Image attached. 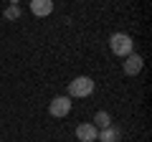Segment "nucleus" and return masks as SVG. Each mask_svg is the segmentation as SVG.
<instances>
[{
  "mask_svg": "<svg viewBox=\"0 0 152 142\" xmlns=\"http://www.w3.org/2000/svg\"><path fill=\"white\" fill-rule=\"evenodd\" d=\"M109 48L114 56H129L132 53V38L127 33H114L109 38Z\"/></svg>",
  "mask_w": 152,
  "mask_h": 142,
  "instance_id": "1",
  "label": "nucleus"
},
{
  "mask_svg": "<svg viewBox=\"0 0 152 142\" xmlns=\"http://www.w3.org/2000/svg\"><path fill=\"white\" fill-rule=\"evenodd\" d=\"M94 91V81L89 76H76L74 81H69V99L71 97H89Z\"/></svg>",
  "mask_w": 152,
  "mask_h": 142,
  "instance_id": "2",
  "label": "nucleus"
},
{
  "mask_svg": "<svg viewBox=\"0 0 152 142\" xmlns=\"http://www.w3.org/2000/svg\"><path fill=\"white\" fill-rule=\"evenodd\" d=\"M48 112H51V117H66V114L71 112V99H69V97H56V99H51Z\"/></svg>",
  "mask_w": 152,
  "mask_h": 142,
  "instance_id": "3",
  "label": "nucleus"
},
{
  "mask_svg": "<svg viewBox=\"0 0 152 142\" xmlns=\"http://www.w3.org/2000/svg\"><path fill=\"white\" fill-rule=\"evenodd\" d=\"M142 66H145L142 56L140 53H129L127 61H124V74H127V76H137V74L142 71Z\"/></svg>",
  "mask_w": 152,
  "mask_h": 142,
  "instance_id": "4",
  "label": "nucleus"
},
{
  "mask_svg": "<svg viewBox=\"0 0 152 142\" xmlns=\"http://www.w3.org/2000/svg\"><path fill=\"white\" fill-rule=\"evenodd\" d=\"M96 127L91 124V122H84V124L76 127V137H79V142H94L96 140Z\"/></svg>",
  "mask_w": 152,
  "mask_h": 142,
  "instance_id": "5",
  "label": "nucleus"
},
{
  "mask_svg": "<svg viewBox=\"0 0 152 142\" xmlns=\"http://www.w3.org/2000/svg\"><path fill=\"white\" fill-rule=\"evenodd\" d=\"M31 10H33V15H48V13H53V3L51 0H33Z\"/></svg>",
  "mask_w": 152,
  "mask_h": 142,
  "instance_id": "6",
  "label": "nucleus"
},
{
  "mask_svg": "<svg viewBox=\"0 0 152 142\" xmlns=\"http://www.w3.org/2000/svg\"><path fill=\"white\" fill-rule=\"evenodd\" d=\"M94 127H96V130H107V127H112V117H109V112H96V117H94Z\"/></svg>",
  "mask_w": 152,
  "mask_h": 142,
  "instance_id": "7",
  "label": "nucleus"
},
{
  "mask_svg": "<svg viewBox=\"0 0 152 142\" xmlns=\"http://www.w3.org/2000/svg\"><path fill=\"white\" fill-rule=\"evenodd\" d=\"M117 137H119V130H114V127H107V130H102L96 135L99 142H117Z\"/></svg>",
  "mask_w": 152,
  "mask_h": 142,
  "instance_id": "8",
  "label": "nucleus"
},
{
  "mask_svg": "<svg viewBox=\"0 0 152 142\" xmlns=\"http://www.w3.org/2000/svg\"><path fill=\"white\" fill-rule=\"evenodd\" d=\"M5 18H8V20H18V18H20V8H18L15 3L8 5V8H5Z\"/></svg>",
  "mask_w": 152,
  "mask_h": 142,
  "instance_id": "9",
  "label": "nucleus"
}]
</instances>
